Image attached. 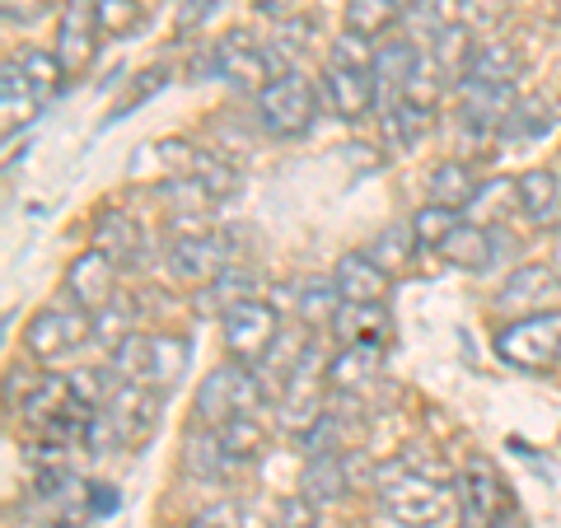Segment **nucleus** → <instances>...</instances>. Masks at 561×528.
I'll use <instances>...</instances> for the list:
<instances>
[{
    "label": "nucleus",
    "mask_w": 561,
    "mask_h": 528,
    "mask_svg": "<svg viewBox=\"0 0 561 528\" xmlns=\"http://www.w3.org/2000/svg\"><path fill=\"white\" fill-rule=\"evenodd\" d=\"M323 94H328L332 113H337L342 122H360V117L375 113L379 80H375L370 38H356V33H342V38H332L328 66H323Z\"/></svg>",
    "instance_id": "1"
},
{
    "label": "nucleus",
    "mask_w": 561,
    "mask_h": 528,
    "mask_svg": "<svg viewBox=\"0 0 561 528\" xmlns=\"http://www.w3.org/2000/svg\"><path fill=\"white\" fill-rule=\"evenodd\" d=\"M379 501L402 528H440L454 509V491L402 459L393 468H379Z\"/></svg>",
    "instance_id": "2"
},
{
    "label": "nucleus",
    "mask_w": 561,
    "mask_h": 528,
    "mask_svg": "<svg viewBox=\"0 0 561 528\" xmlns=\"http://www.w3.org/2000/svg\"><path fill=\"white\" fill-rule=\"evenodd\" d=\"M262 402H267V393H262V383L249 365H220L197 389V421L216 431L234 416H257Z\"/></svg>",
    "instance_id": "3"
},
{
    "label": "nucleus",
    "mask_w": 561,
    "mask_h": 528,
    "mask_svg": "<svg viewBox=\"0 0 561 528\" xmlns=\"http://www.w3.org/2000/svg\"><path fill=\"white\" fill-rule=\"evenodd\" d=\"M257 117L272 136H305L319 117V90L305 70H280L257 94Z\"/></svg>",
    "instance_id": "4"
},
{
    "label": "nucleus",
    "mask_w": 561,
    "mask_h": 528,
    "mask_svg": "<svg viewBox=\"0 0 561 528\" xmlns=\"http://www.w3.org/2000/svg\"><path fill=\"white\" fill-rule=\"evenodd\" d=\"M90 337H94V313H90V309H80L76 299H70V305L38 309V313L28 319V328H24L28 356H33V360H43V365L66 360L70 351H80Z\"/></svg>",
    "instance_id": "5"
},
{
    "label": "nucleus",
    "mask_w": 561,
    "mask_h": 528,
    "mask_svg": "<svg viewBox=\"0 0 561 528\" xmlns=\"http://www.w3.org/2000/svg\"><path fill=\"white\" fill-rule=\"evenodd\" d=\"M496 356L515 369H548L561 360V313H529L496 332Z\"/></svg>",
    "instance_id": "6"
},
{
    "label": "nucleus",
    "mask_w": 561,
    "mask_h": 528,
    "mask_svg": "<svg viewBox=\"0 0 561 528\" xmlns=\"http://www.w3.org/2000/svg\"><path fill=\"white\" fill-rule=\"evenodd\" d=\"M220 332H225V351L234 356V365H262L272 356V346L280 337V319L276 305H262V299H243L230 313H220Z\"/></svg>",
    "instance_id": "7"
},
{
    "label": "nucleus",
    "mask_w": 561,
    "mask_h": 528,
    "mask_svg": "<svg viewBox=\"0 0 561 528\" xmlns=\"http://www.w3.org/2000/svg\"><path fill=\"white\" fill-rule=\"evenodd\" d=\"M210 70H216L220 80L239 84V90L262 94L276 76V61H272V51L262 43H253L243 28H230L225 38H216V47H210Z\"/></svg>",
    "instance_id": "8"
},
{
    "label": "nucleus",
    "mask_w": 561,
    "mask_h": 528,
    "mask_svg": "<svg viewBox=\"0 0 561 528\" xmlns=\"http://www.w3.org/2000/svg\"><path fill=\"white\" fill-rule=\"evenodd\" d=\"M323 383L328 375H319V356H309L290 369V379L280 383V398H276V421H280V431H290V435H309L313 426L323 421Z\"/></svg>",
    "instance_id": "9"
},
{
    "label": "nucleus",
    "mask_w": 561,
    "mask_h": 528,
    "mask_svg": "<svg viewBox=\"0 0 561 528\" xmlns=\"http://www.w3.org/2000/svg\"><path fill=\"white\" fill-rule=\"evenodd\" d=\"M496 309L505 319L561 313V276L548 267V262H524V267L505 276V286L496 290Z\"/></svg>",
    "instance_id": "10"
},
{
    "label": "nucleus",
    "mask_w": 561,
    "mask_h": 528,
    "mask_svg": "<svg viewBox=\"0 0 561 528\" xmlns=\"http://www.w3.org/2000/svg\"><path fill=\"white\" fill-rule=\"evenodd\" d=\"M160 389H150V383H131V379H122L117 383V393L108 398V421H113V431H117V445L122 449H136V445H146V439L154 435V426H160Z\"/></svg>",
    "instance_id": "11"
},
{
    "label": "nucleus",
    "mask_w": 561,
    "mask_h": 528,
    "mask_svg": "<svg viewBox=\"0 0 561 528\" xmlns=\"http://www.w3.org/2000/svg\"><path fill=\"white\" fill-rule=\"evenodd\" d=\"M99 38H103V24H99L94 0H66L57 20V61L66 76L90 70V61L99 57Z\"/></svg>",
    "instance_id": "12"
},
{
    "label": "nucleus",
    "mask_w": 561,
    "mask_h": 528,
    "mask_svg": "<svg viewBox=\"0 0 561 528\" xmlns=\"http://www.w3.org/2000/svg\"><path fill=\"white\" fill-rule=\"evenodd\" d=\"M501 515H511V491H505L501 472L486 459H472L463 472V515L459 528H491Z\"/></svg>",
    "instance_id": "13"
},
{
    "label": "nucleus",
    "mask_w": 561,
    "mask_h": 528,
    "mask_svg": "<svg viewBox=\"0 0 561 528\" xmlns=\"http://www.w3.org/2000/svg\"><path fill=\"white\" fill-rule=\"evenodd\" d=\"M117 272L122 267L108 253H99V249L80 253L76 262H70V272H66V299H76V305L90 309V313L108 309L113 295H117Z\"/></svg>",
    "instance_id": "14"
},
{
    "label": "nucleus",
    "mask_w": 561,
    "mask_h": 528,
    "mask_svg": "<svg viewBox=\"0 0 561 528\" xmlns=\"http://www.w3.org/2000/svg\"><path fill=\"white\" fill-rule=\"evenodd\" d=\"M169 267L173 276H183V280H216L225 267H230V239H225L220 230H210V234H179L173 239V249H169Z\"/></svg>",
    "instance_id": "15"
},
{
    "label": "nucleus",
    "mask_w": 561,
    "mask_h": 528,
    "mask_svg": "<svg viewBox=\"0 0 561 528\" xmlns=\"http://www.w3.org/2000/svg\"><path fill=\"white\" fill-rule=\"evenodd\" d=\"M515 108V84H478L463 80V99H459V122L472 136H491L505 127V117Z\"/></svg>",
    "instance_id": "16"
},
{
    "label": "nucleus",
    "mask_w": 561,
    "mask_h": 528,
    "mask_svg": "<svg viewBox=\"0 0 561 528\" xmlns=\"http://www.w3.org/2000/svg\"><path fill=\"white\" fill-rule=\"evenodd\" d=\"M332 337L351 342H370V346H389L393 337V319H389V305L383 299H342L337 319L328 323Z\"/></svg>",
    "instance_id": "17"
},
{
    "label": "nucleus",
    "mask_w": 561,
    "mask_h": 528,
    "mask_svg": "<svg viewBox=\"0 0 561 528\" xmlns=\"http://www.w3.org/2000/svg\"><path fill=\"white\" fill-rule=\"evenodd\" d=\"M519 187V210L538 230H557L561 225V173L557 169H529L515 179Z\"/></svg>",
    "instance_id": "18"
},
{
    "label": "nucleus",
    "mask_w": 561,
    "mask_h": 528,
    "mask_svg": "<svg viewBox=\"0 0 561 528\" xmlns=\"http://www.w3.org/2000/svg\"><path fill=\"white\" fill-rule=\"evenodd\" d=\"M416 61H421V47H416L412 38H393V43L375 47V80H379V103H383V113H389L393 103L402 99V90H408Z\"/></svg>",
    "instance_id": "19"
},
{
    "label": "nucleus",
    "mask_w": 561,
    "mask_h": 528,
    "mask_svg": "<svg viewBox=\"0 0 561 528\" xmlns=\"http://www.w3.org/2000/svg\"><path fill=\"white\" fill-rule=\"evenodd\" d=\"M187 365H192V342L179 337V332H160V337H150L146 379L140 383H150V389H160V393H173L183 383Z\"/></svg>",
    "instance_id": "20"
},
{
    "label": "nucleus",
    "mask_w": 561,
    "mask_h": 528,
    "mask_svg": "<svg viewBox=\"0 0 561 528\" xmlns=\"http://www.w3.org/2000/svg\"><path fill=\"white\" fill-rule=\"evenodd\" d=\"M440 257L454 272H486L491 262H496V234H491V225L459 220V230L440 243Z\"/></svg>",
    "instance_id": "21"
},
{
    "label": "nucleus",
    "mask_w": 561,
    "mask_h": 528,
    "mask_svg": "<svg viewBox=\"0 0 561 528\" xmlns=\"http://www.w3.org/2000/svg\"><path fill=\"white\" fill-rule=\"evenodd\" d=\"M47 108V103L38 99V90L28 84L24 66L20 61H5V70H0V117H5V136H14L20 127H28L33 117H38Z\"/></svg>",
    "instance_id": "22"
},
{
    "label": "nucleus",
    "mask_w": 561,
    "mask_h": 528,
    "mask_svg": "<svg viewBox=\"0 0 561 528\" xmlns=\"http://www.w3.org/2000/svg\"><path fill=\"white\" fill-rule=\"evenodd\" d=\"M351 486V472H346V459L342 449H323V454H309V463L300 472V491L309 501L319 505H337Z\"/></svg>",
    "instance_id": "23"
},
{
    "label": "nucleus",
    "mask_w": 561,
    "mask_h": 528,
    "mask_svg": "<svg viewBox=\"0 0 561 528\" xmlns=\"http://www.w3.org/2000/svg\"><path fill=\"white\" fill-rule=\"evenodd\" d=\"M379 365H383V346L351 342V346H342L337 356H332V365H328V383H332L337 393H356V389H365V383L379 375Z\"/></svg>",
    "instance_id": "24"
},
{
    "label": "nucleus",
    "mask_w": 561,
    "mask_h": 528,
    "mask_svg": "<svg viewBox=\"0 0 561 528\" xmlns=\"http://www.w3.org/2000/svg\"><path fill=\"white\" fill-rule=\"evenodd\" d=\"M332 280H337L342 299H383L389 295V267H379L370 253H346L337 262V272H332Z\"/></svg>",
    "instance_id": "25"
},
{
    "label": "nucleus",
    "mask_w": 561,
    "mask_h": 528,
    "mask_svg": "<svg viewBox=\"0 0 561 528\" xmlns=\"http://www.w3.org/2000/svg\"><path fill=\"white\" fill-rule=\"evenodd\" d=\"M402 24H408V38L421 43H435L445 28L463 24V0H408L402 10Z\"/></svg>",
    "instance_id": "26"
},
{
    "label": "nucleus",
    "mask_w": 561,
    "mask_h": 528,
    "mask_svg": "<svg viewBox=\"0 0 561 528\" xmlns=\"http://www.w3.org/2000/svg\"><path fill=\"white\" fill-rule=\"evenodd\" d=\"M253 290H257V272H249V267H225L216 280H206L202 286V299H197V309L202 313H230L234 305H243V299H253Z\"/></svg>",
    "instance_id": "27"
},
{
    "label": "nucleus",
    "mask_w": 561,
    "mask_h": 528,
    "mask_svg": "<svg viewBox=\"0 0 561 528\" xmlns=\"http://www.w3.org/2000/svg\"><path fill=\"white\" fill-rule=\"evenodd\" d=\"M402 10H408V0H346V33H356V38H383L393 24H402Z\"/></svg>",
    "instance_id": "28"
},
{
    "label": "nucleus",
    "mask_w": 561,
    "mask_h": 528,
    "mask_svg": "<svg viewBox=\"0 0 561 528\" xmlns=\"http://www.w3.org/2000/svg\"><path fill=\"white\" fill-rule=\"evenodd\" d=\"M94 249L99 253H108L117 267H131V262L140 257V225L131 216H103L99 220V230H94Z\"/></svg>",
    "instance_id": "29"
},
{
    "label": "nucleus",
    "mask_w": 561,
    "mask_h": 528,
    "mask_svg": "<svg viewBox=\"0 0 561 528\" xmlns=\"http://www.w3.org/2000/svg\"><path fill=\"white\" fill-rule=\"evenodd\" d=\"M478 179H472V169L468 164H459V160H449V164H440L431 173V202L435 206H449V210H463V206H472L478 202Z\"/></svg>",
    "instance_id": "30"
},
{
    "label": "nucleus",
    "mask_w": 561,
    "mask_h": 528,
    "mask_svg": "<svg viewBox=\"0 0 561 528\" xmlns=\"http://www.w3.org/2000/svg\"><path fill=\"white\" fill-rule=\"evenodd\" d=\"M183 463H187V472L192 478H206V482H216V478H225L230 468H239L230 454H225V445H220V435L206 426V435L197 431V435H187V454H183Z\"/></svg>",
    "instance_id": "31"
},
{
    "label": "nucleus",
    "mask_w": 561,
    "mask_h": 528,
    "mask_svg": "<svg viewBox=\"0 0 561 528\" xmlns=\"http://www.w3.org/2000/svg\"><path fill=\"white\" fill-rule=\"evenodd\" d=\"M220 435V445L225 454L243 468V463H257L262 459V449H267V431L257 426V416H234V421H225V426H216Z\"/></svg>",
    "instance_id": "32"
},
{
    "label": "nucleus",
    "mask_w": 561,
    "mask_h": 528,
    "mask_svg": "<svg viewBox=\"0 0 561 528\" xmlns=\"http://www.w3.org/2000/svg\"><path fill=\"white\" fill-rule=\"evenodd\" d=\"M313 33H319V24H313V20H280L276 24V38H272V61L280 66V70H300V61L309 57V38H313ZM280 70H276V76H280Z\"/></svg>",
    "instance_id": "33"
},
{
    "label": "nucleus",
    "mask_w": 561,
    "mask_h": 528,
    "mask_svg": "<svg viewBox=\"0 0 561 528\" xmlns=\"http://www.w3.org/2000/svg\"><path fill=\"white\" fill-rule=\"evenodd\" d=\"M463 80H478V84H515L519 80V51L505 47V43L478 47V57H472Z\"/></svg>",
    "instance_id": "34"
},
{
    "label": "nucleus",
    "mask_w": 561,
    "mask_h": 528,
    "mask_svg": "<svg viewBox=\"0 0 561 528\" xmlns=\"http://www.w3.org/2000/svg\"><path fill=\"white\" fill-rule=\"evenodd\" d=\"M472 38H468V24H454V28H445L440 38L431 43V61L445 70V80H463L468 76V66H472Z\"/></svg>",
    "instance_id": "35"
},
{
    "label": "nucleus",
    "mask_w": 561,
    "mask_h": 528,
    "mask_svg": "<svg viewBox=\"0 0 561 528\" xmlns=\"http://www.w3.org/2000/svg\"><path fill=\"white\" fill-rule=\"evenodd\" d=\"M342 309V290L337 280H309V286L300 290V299H295V313H300L305 328H319V323H332Z\"/></svg>",
    "instance_id": "36"
},
{
    "label": "nucleus",
    "mask_w": 561,
    "mask_h": 528,
    "mask_svg": "<svg viewBox=\"0 0 561 528\" xmlns=\"http://www.w3.org/2000/svg\"><path fill=\"white\" fill-rule=\"evenodd\" d=\"M548 131H552V108L542 99H515V108H511V117H505V127H501L505 140H538Z\"/></svg>",
    "instance_id": "37"
},
{
    "label": "nucleus",
    "mask_w": 561,
    "mask_h": 528,
    "mask_svg": "<svg viewBox=\"0 0 561 528\" xmlns=\"http://www.w3.org/2000/svg\"><path fill=\"white\" fill-rule=\"evenodd\" d=\"M459 230V210H449V206H421L416 216H412V234H416V249H431V253H440V243Z\"/></svg>",
    "instance_id": "38"
},
{
    "label": "nucleus",
    "mask_w": 561,
    "mask_h": 528,
    "mask_svg": "<svg viewBox=\"0 0 561 528\" xmlns=\"http://www.w3.org/2000/svg\"><path fill=\"white\" fill-rule=\"evenodd\" d=\"M412 253H416L412 225H389V230H379L370 243V257L379 267H402V262H412Z\"/></svg>",
    "instance_id": "39"
},
{
    "label": "nucleus",
    "mask_w": 561,
    "mask_h": 528,
    "mask_svg": "<svg viewBox=\"0 0 561 528\" xmlns=\"http://www.w3.org/2000/svg\"><path fill=\"white\" fill-rule=\"evenodd\" d=\"M20 66H24V76H28V84L38 90V99L43 103H51V94H57V84H61V61H57V51H38V47H28L24 57H20Z\"/></svg>",
    "instance_id": "40"
},
{
    "label": "nucleus",
    "mask_w": 561,
    "mask_h": 528,
    "mask_svg": "<svg viewBox=\"0 0 561 528\" xmlns=\"http://www.w3.org/2000/svg\"><path fill=\"white\" fill-rule=\"evenodd\" d=\"M94 5H99L103 38H127V33H136V28H140V20H146L140 0H94Z\"/></svg>",
    "instance_id": "41"
},
{
    "label": "nucleus",
    "mask_w": 561,
    "mask_h": 528,
    "mask_svg": "<svg viewBox=\"0 0 561 528\" xmlns=\"http://www.w3.org/2000/svg\"><path fill=\"white\" fill-rule=\"evenodd\" d=\"M146 356H150V337L146 332H127L117 346H113V369H117V379H131V383H140L146 379Z\"/></svg>",
    "instance_id": "42"
},
{
    "label": "nucleus",
    "mask_w": 561,
    "mask_h": 528,
    "mask_svg": "<svg viewBox=\"0 0 561 528\" xmlns=\"http://www.w3.org/2000/svg\"><path fill=\"white\" fill-rule=\"evenodd\" d=\"M319 515H323V505L300 491V496H286L272 509V528H319Z\"/></svg>",
    "instance_id": "43"
},
{
    "label": "nucleus",
    "mask_w": 561,
    "mask_h": 528,
    "mask_svg": "<svg viewBox=\"0 0 561 528\" xmlns=\"http://www.w3.org/2000/svg\"><path fill=\"white\" fill-rule=\"evenodd\" d=\"M164 84H169V70H164V66H150V70H140V76H136V84H131V90H127V94H122V99H117V108H113V117H122V113H131V108H140V103H146V99H154V94H160V90H164Z\"/></svg>",
    "instance_id": "44"
},
{
    "label": "nucleus",
    "mask_w": 561,
    "mask_h": 528,
    "mask_svg": "<svg viewBox=\"0 0 561 528\" xmlns=\"http://www.w3.org/2000/svg\"><path fill=\"white\" fill-rule=\"evenodd\" d=\"M225 5V0H179V14H173V28L179 33H197L206 28V20Z\"/></svg>",
    "instance_id": "45"
},
{
    "label": "nucleus",
    "mask_w": 561,
    "mask_h": 528,
    "mask_svg": "<svg viewBox=\"0 0 561 528\" xmlns=\"http://www.w3.org/2000/svg\"><path fill=\"white\" fill-rule=\"evenodd\" d=\"M187 528H243V509L234 501H220V505H206L202 515H192Z\"/></svg>",
    "instance_id": "46"
},
{
    "label": "nucleus",
    "mask_w": 561,
    "mask_h": 528,
    "mask_svg": "<svg viewBox=\"0 0 561 528\" xmlns=\"http://www.w3.org/2000/svg\"><path fill=\"white\" fill-rule=\"evenodd\" d=\"M501 20H505V0H463L468 28H496Z\"/></svg>",
    "instance_id": "47"
},
{
    "label": "nucleus",
    "mask_w": 561,
    "mask_h": 528,
    "mask_svg": "<svg viewBox=\"0 0 561 528\" xmlns=\"http://www.w3.org/2000/svg\"><path fill=\"white\" fill-rule=\"evenodd\" d=\"M47 10H51V0H0L5 24H38Z\"/></svg>",
    "instance_id": "48"
},
{
    "label": "nucleus",
    "mask_w": 561,
    "mask_h": 528,
    "mask_svg": "<svg viewBox=\"0 0 561 528\" xmlns=\"http://www.w3.org/2000/svg\"><path fill=\"white\" fill-rule=\"evenodd\" d=\"M90 509H94V515H108V509H117V491L108 482H94L90 486Z\"/></svg>",
    "instance_id": "49"
},
{
    "label": "nucleus",
    "mask_w": 561,
    "mask_h": 528,
    "mask_svg": "<svg viewBox=\"0 0 561 528\" xmlns=\"http://www.w3.org/2000/svg\"><path fill=\"white\" fill-rule=\"evenodd\" d=\"M491 528H524V519H519V515H501V519L491 524Z\"/></svg>",
    "instance_id": "50"
},
{
    "label": "nucleus",
    "mask_w": 561,
    "mask_h": 528,
    "mask_svg": "<svg viewBox=\"0 0 561 528\" xmlns=\"http://www.w3.org/2000/svg\"><path fill=\"white\" fill-rule=\"evenodd\" d=\"M257 10H276V5H286V0H253Z\"/></svg>",
    "instance_id": "51"
},
{
    "label": "nucleus",
    "mask_w": 561,
    "mask_h": 528,
    "mask_svg": "<svg viewBox=\"0 0 561 528\" xmlns=\"http://www.w3.org/2000/svg\"><path fill=\"white\" fill-rule=\"evenodd\" d=\"M557 173H561V160H557Z\"/></svg>",
    "instance_id": "52"
},
{
    "label": "nucleus",
    "mask_w": 561,
    "mask_h": 528,
    "mask_svg": "<svg viewBox=\"0 0 561 528\" xmlns=\"http://www.w3.org/2000/svg\"><path fill=\"white\" fill-rule=\"evenodd\" d=\"M557 76H561V66H557Z\"/></svg>",
    "instance_id": "53"
}]
</instances>
